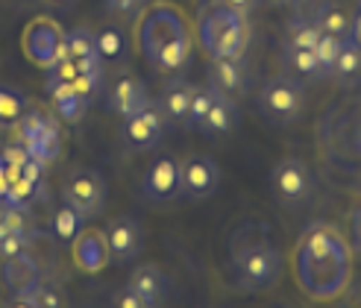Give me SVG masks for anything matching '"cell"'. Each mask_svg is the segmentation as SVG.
Wrapping results in <instances>:
<instances>
[{
	"label": "cell",
	"mask_w": 361,
	"mask_h": 308,
	"mask_svg": "<svg viewBox=\"0 0 361 308\" xmlns=\"http://www.w3.org/2000/svg\"><path fill=\"white\" fill-rule=\"evenodd\" d=\"M297 282L312 300H335L347 291L353 273V256L341 232L329 223H314L300 238L294 252Z\"/></svg>",
	"instance_id": "cell-1"
},
{
	"label": "cell",
	"mask_w": 361,
	"mask_h": 308,
	"mask_svg": "<svg viewBox=\"0 0 361 308\" xmlns=\"http://www.w3.org/2000/svg\"><path fill=\"white\" fill-rule=\"evenodd\" d=\"M138 47L153 68L179 70L191 59V27L171 4H156L138 24Z\"/></svg>",
	"instance_id": "cell-2"
},
{
	"label": "cell",
	"mask_w": 361,
	"mask_h": 308,
	"mask_svg": "<svg viewBox=\"0 0 361 308\" xmlns=\"http://www.w3.org/2000/svg\"><path fill=\"white\" fill-rule=\"evenodd\" d=\"M197 39L209 59L241 56L247 47V24L224 0H206L197 18Z\"/></svg>",
	"instance_id": "cell-3"
},
{
	"label": "cell",
	"mask_w": 361,
	"mask_h": 308,
	"mask_svg": "<svg viewBox=\"0 0 361 308\" xmlns=\"http://www.w3.org/2000/svg\"><path fill=\"white\" fill-rule=\"evenodd\" d=\"M285 270V256L274 244H256L244 250L235 259V276L238 285L247 291H267L274 288Z\"/></svg>",
	"instance_id": "cell-4"
},
{
	"label": "cell",
	"mask_w": 361,
	"mask_h": 308,
	"mask_svg": "<svg viewBox=\"0 0 361 308\" xmlns=\"http://www.w3.org/2000/svg\"><path fill=\"white\" fill-rule=\"evenodd\" d=\"M259 109L270 118V121H279V123H291L305 112V92H302V82L294 77H274L262 85L259 92Z\"/></svg>",
	"instance_id": "cell-5"
},
{
	"label": "cell",
	"mask_w": 361,
	"mask_h": 308,
	"mask_svg": "<svg viewBox=\"0 0 361 308\" xmlns=\"http://www.w3.org/2000/svg\"><path fill=\"white\" fill-rule=\"evenodd\" d=\"M62 203H68L82 217H94L106 206V183L92 168H80L65 176L62 183Z\"/></svg>",
	"instance_id": "cell-6"
},
{
	"label": "cell",
	"mask_w": 361,
	"mask_h": 308,
	"mask_svg": "<svg viewBox=\"0 0 361 308\" xmlns=\"http://www.w3.org/2000/svg\"><path fill=\"white\" fill-rule=\"evenodd\" d=\"M270 188L285 206H300L312 194V171L302 159H282L270 171Z\"/></svg>",
	"instance_id": "cell-7"
},
{
	"label": "cell",
	"mask_w": 361,
	"mask_h": 308,
	"mask_svg": "<svg viewBox=\"0 0 361 308\" xmlns=\"http://www.w3.org/2000/svg\"><path fill=\"white\" fill-rule=\"evenodd\" d=\"M165 123L168 121H165V115H161V109L156 106V100H150L141 112L123 118L121 135L126 141V147L144 153V150H153L156 144L161 141V135H165Z\"/></svg>",
	"instance_id": "cell-8"
},
{
	"label": "cell",
	"mask_w": 361,
	"mask_h": 308,
	"mask_svg": "<svg viewBox=\"0 0 361 308\" xmlns=\"http://www.w3.org/2000/svg\"><path fill=\"white\" fill-rule=\"evenodd\" d=\"M179 173H183V161L173 156H159L153 165L144 171L141 191L150 203H171L179 194Z\"/></svg>",
	"instance_id": "cell-9"
},
{
	"label": "cell",
	"mask_w": 361,
	"mask_h": 308,
	"mask_svg": "<svg viewBox=\"0 0 361 308\" xmlns=\"http://www.w3.org/2000/svg\"><path fill=\"white\" fill-rule=\"evenodd\" d=\"M221 185V171L209 156H188L179 173V191L188 200H206Z\"/></svg>",
	"instance_id": "cell-10"
},
{
	"label": "cell",
	"mask_w": 361,
	"mask_h": 308,
	"mask_svg": "<svg viewBox=\"0 0 361 308\" xmlns=\"http://www.w3.org/2000/svg\"><path fill=\"white\" fill-rule=\"evenodd\" d=\"M27 50H30V56L39 65H44V68L56 65L62 59H71L68 47H65V39L50 21H35L27 30Z\"/></svg>",
	"instance_id": "cell-11"
},
{
	"label": "cell",
	"mask_w": 361,
	"mask_h": 308,
	"mask_svg": "<svg viewBox=\"0 0 361 308\" xmlns=\"http://www.w3.org/2000/svg\"><path fill=\"white\" fill-rule=\"evenodd\" d=\"M106 247L115 261H133L144 250V232L135 217H115L106 226Z\"/></svg>",
	"instance_id": "cell-12"
},
{
	"label": "cell",
	"mask_w": 361,
	"mask_h": 308,
	"mask_svg": "<svg viewBox=\"0 0 361 308\" xmlns=\"http://www.w3.org/2000/svg\"><path fill=\"white\" fill-rule=\"evenodd\" d=\"M147 103H150L147 88H144V82L135 80V77L123 74V77H118L109 85V109H112V112H118L121 118H130V115L141 112Z\"/></svg>",
	"instance_id": "cell-13"
},
{
	"label": "cell",
	"mask_w": 361,
	"mask_h": 308,
	"mask_svg": "<svg viewBox=\"0 0 361 308\" xmlns=\"http://www.w3.org/2000/svg\"><path fill=\"white\" fill-rule=\"evenodd\" d=\"M212 88H214V85H212ZM235 121H238V106H235V100L214 88V97H212V106H209L203 123H200V133L209 135V138H224V135H229L232 130H235Z\"/></svg>",
	"instance_id": "cell-14"
},
{
	"label": "cell",
	"mask_w": 361,
	"mask_h": 308,
	"mask_svg": "<svg viewBox=\"0 0 361 308\" xmlns=\"http://www.w3.org/2000/svg\"><path fill=\"white\" fill-rule=\"evenodd\" d=\"M191 94H194V85L183 77H173L161 85L159 92V100L156 106L161 109L165 121H173V123H183L185 126V118H188V106H191Z\"/></svg>",
	"instance_id": "cell-15"
},
{
	"label": "cell",
	"mask_w": 361,
	"mask_h": 308,
	"mask_svg": "<svg viewBox=\"0 0 361 308\" xmlns=\"http://www.w3.org/2000/svg\"><path fill=\"white\" fill-rule=\"evenodd\" d=\"M209 85H214L218 92L235 97L244 94L247 88V68L241 56H226V59H212L209 62Z\"/></svg>",
	"instance_id": "cell-16"
},
{
	"label": "cell",
	"mask_w": 361,
	"mask_h": 308,
	"mask_svg": "<svg viewBox=\"0 0 361 308\" xmlns=\"http://www.w3.org/2000/svg\"><path fill=\"white\" fill-rule=\"evenodd\" d=\"M4 282L12 294H32L39 285V261L30 252H18V256L4 261Z\"/></svg>",
	"instance_id": "cell-17"
},
{
	"label": "cell",
	"mask_w": 361,
	"mask_h": 308,
	"mask_svg": "<svg viewBox=\"0 0 361 308\" xmlns=\"http://www.w3.org/2000/svg\"><path fill=\"white\" fill-rule=\"evenodd\" d=\"M130 288L138 294V297H144L153 308L168 297V276L161 273L159 267H153V264H144V267H135L133 270V276H130Z\"/></svg>",
	"instance_id": "cell-18"
},
{
	"label": "cell",
	"mask_w": 361,
	"mask_h": 308,
	"mask_svg": "<svg viewBox=\"0 0 361 308\" xmlns=\"http://www.w3.org/2000/svg\"><path fill=\"white\" fill-rule=\"evenodd\" d=\"M332 77L344 88L361 85V47L350 39V35L341 39V50H338V59L332 68Z\"/></svg>",
	"instance_id": "cell-19"
},
{
	"label": "cell",
	"mask_w": 361,
	"mask_h": 308,
	"mask_svg": "<svg viewBox=\"0 0 361 308\" xmlns=\"http://www.w3.org/2000/svg\"><path fill=\"white\" fill-rule=\"evenodd\" d=\"M47 92L56 103V112L65 118V121H80L82 112H85V100L80 92L71 82H56V80H47Z\"/></svg>",
	"instance_id": "cell-20"
},
{
	"label": "cell",
	"mask_w": 361,
	"mask_h": 308,
	"mask_svg": "<svg viewBox=\"0 0 361 308\" xmlns=\"http://www.w3.org/2000/svg\"><path fill=\"white\" fill-rule=\"evenodd\" d=\"M285 68L291 70L288 77H294V80H305V82H320L323 77V68L314 56V50H291V47H285Z\"/></svg>",
	"instance_id": "cell-21"
},
{
	"label": "cell",
	"mask_w": 361,
	"mask_h": 308,
	"mask_svg": "<svg viewBox=\"0 0 361 308\" xmlns=\"http://www.w3.org/2000/svg\"><path fill=\"white\" fill-rule=\"evenodd\" d=\"M24 112H27V94L12 85H0V126L18 123V118Z\"/></svg>",
	"instance_id": "cell-22"
},
{
	"label": "cell",
	"mask_w": 361,
	"mask_h": 308,
	"mask_svg": "<svg viewBox=\"0 0 361 308\" xmlns=\"http://www.w3.org/2000/svg\"><path fill=\"white\" fill-rule=\"evenodd\" d=\"M320 39V27L317 24H305V21H291L285 30V47L291 50H314Z\"/></svg>",
	"instance_id": "cell-23"
},
{
	"label": "cell",
	"mask_w": 361,
	"mask_h": 308,
	"mask_svg": "<svg viewBox=\"0 0 361 308\" xmlns=\"http://www.w3.org/2000/svg\"><path fill=\"white\" fill-rule=\"evenodd\" d=\"M94 42H97V56L106 62H115L123 56V47H126V39H123V32L118 27H103L97 35H94Z\"/></svg>",
	"instance_id": "cell-24"
},
{
	"label": "cell",
	"mask_w": 361,
	"mask_h": 308,
	"mask_svg": "<svg viewBox=\"0 0 361 308\" xmlns=\"http://www.w3.org/2000/svg\"><path fill=\"white\" fill-rule=\"evenodd\" d=\"M50 123H53V121H50L44 112H39V109H27V112L18 118V135H21V144H24V147H30V144L39 138Z\"/></svg>",
	"instance_id": "cell-25"
},
{
	"label": "cell",
	"mask_w": 361,
	"mask_h": 308,
	"mask_svg": "<svg viewBox=\"0 0 361 308\" xmlns=\"http://www.w3.org/2000/svg\"><path fill=\"white\" fill-rule=\"evenodd\" d=\"M65 39V47H68V56L71 59H82V56H94L97 53V42H94V32L85 30V27H77L62 35Z\"/></svg>",
	"instance_id": "cell-26"
},
{
	"label": "cell",
	"mask_w": 361,
	"mask_h": 308,
	"mask_svg": "<svg viewBox=\"0 0 361 308\" xmlns=\"http://www.w3.org/2000/svg\"><path fill=\"white\" fill-rule=\"evenodd\" d=\"M212 97H214V88L206 82V85H194V94H191V106H188V118H185V126L191 130H200V123L212 106Z\"/></svg>",
	"instance_id": "cell-27"
},
{
	"label": "cell",
	"mask_w": 361,
	"mask_h": 308,
	"mask_svg": "<svg viewBox=\"0 0 361 308\" xmlns=\"http://www.w3.org/2000/svg\"><path fill=\"white\" fill-rule=\"evenodd\" d=\"M350 21H353V18L341 6L332 4L326 12L320 15L317 27H320V32H329V35H335V39H347V35H350Z\"/></svg>",
	"instance_id": "cell-28"
},
{
	"label": "cell",
	"mask_w": 361,
	"mask_h": 308,
	"mask_svg": "<svg viewBox=\"0 0 361 308\" xmlns=\"http://www.w3.org/2000/svg\"><path fill=\"white\" fill-rule=\"evenodd\" d=\"M338 50H341V39H335V35H329V32H320V39L314 44V56H317V62H320V68H323V74L326 77H332Z\"/></svg>",
	"instance_id": "cell-29"
},
{
	"label": "cell",
	"mask_w": 361,
	"mask_h": 308,
	"mask_svg": "<svg viewBox=\"0 0 361 308\" xmlns=\"http://www.w3.org/2000/svg\"><path fill=\"white\" fill-rule=\"evenodd\" d=\"M53 229H56V235H59L62 241H71L82 229V214L74 211L68 203H62L59 211H56V223H53Z\"/></svg>",
	"instance_id": "cell-30"
},
{
	"label": "cell",
	"mask_w": 361,
	"mask_h": 308,
	"mask_svg": "<svg viewBox=\"0 0 361 308\" xmlns=\"http://www.w3.org/2000/svg\"><path fill=\"white\" fill-rule=\"evenodd\" d=\"M329 6H332V0H291L294 21H305V24H317L320 15Z\"/></svg>",
	"instance_id": "cell-31"
},
{
	"label": "cell",
	"mask_w": 361,
	"mask_h": 308,
	"mask_svg": "<svg viewBox=\"0 0 361 308\" xmlns=\"http://www.w3.org/2000/svg\"><path fill=\"white\" fill-rule=\"evenodd\" d=\"M77 259L85 264V270H97V267L106 261V252H103V247H100L97 235H85L82 244L77 247Z\"/></svg>",
	"instance_id": "cell-32"
},
{
	"label": "cell",
	"mask_w": 361,
	"mask_h": 308,
	"mask_svg": "<svg viewBox=\"0 0 361 308\" xmlns=\"http://www.w3.org/2000/svg\"><path fill=\"white\" fill-rule=\"evenodd\" d=\"M30 297H32V305L35 308H65L62 291H59V288H53V285H44V282L35 285V291Z\"/></svg>",
	"instance_id": "cell-33"
},
{
	"label": "cell",
	"mask_w": 361,
	"mask_h": 308,
	"mask_svg": "<svg viewBox=\"0 0 361 308\" xmlns=\"http://www.w3.org/2000/svg\"><path fill=\"white\" fill-rule=\"evenodd\" d=\"M27 247H30L27 232H6L4 238H0V256L12 259V256H18V252H27Z\"/></svg>",
	"instance_id": "cell-34"
},
{
	"label": "cell",
	"mask_w": 361,
	"mask_h": 308,
	"mask_svg": "<svg viewBox=\"0 0 361 308\" xmlns=\"http://www.w3.org/2000/svg\"><path fill=\"white\" fill-rule=\"evenodd\" d=\"M112 308H153V305L144 297H138L133 288L126 285V288H121V291L112 297Z\"/></svg>",
	"instance_id": "cell-35"
},
{
	"label": "cell",
	"mask_w": 361,
	"mask_h": 308,
	"mask_svg": "<svg viewBox=\"0 0 361 308\" xmlns=\"http://www.w3.org/2000/svg\"><path fill=\"white\" fill-rule=\"evenodd\" d=\"M224 4L232 9V12H238L241 18H247L252 9H256L259 6V0H224Z\"/></svg>",
	"instance_id": "cell-36"
},
{
	"label": "cell",
	"mask_w": 361,
	"mask_h": 308,
	"mask_svg": "<svg viewBox=\"0 0 361 308\" xmlns=\"http://www.w3.org/2000/svg\"><path fill=\"white\" fill-rule=\"evenodd\" d=\"M6 197H9V165L0 156V203H6Z\"/></svg>",
	"instance_id": "cell-37"
},
{
	"label": "cell",
	"mask_w": 361,
	"mask_h": 308,
	"mask_svg": "<svg viewBox=\"0 0 361 308\" xmlns=\"http://www.w3.org/2000/svg\"><path fill=\"white\" fill-rule=\"evenodd\" d=\"M353 247H355V252L361 256V206L353 211Z\"/></svg>",
	"instance_id": "cell-38"
},
{
	"label": "cell",
	"mask_w": 361,
	"mask_h": 308,
	"mask_svg": "<svg viewBox=\"0 0 361 308\" xmlns=\"http://www.w3.org/2000/svg\"><path fill=\"white\" fill-rule=\"evenodd\" d=\"M350 39L361 47V9L353 15V21H350Z\"/></svg>",
	"instance_id": "cell-39"
},
{
	"label": "cell",
	"mask_w": 361,
	"mask_h": 308,
	"mask_svg": "<svg viewBox=\"0 0 361 308\" xmlns=\"http://www.w3.org/2000/svg\"><path fill=\"white\" fill-rule=\"evenodd\" d=\"M6 308H35V305H32V297H30V294H15V297L6 302Z\"/></svg>",
	"instance_id": "cell-40"
},
{
	"label": "cell",
	"mask_w": 361,
	"mask_h": 308,
	"mask_svg": "<svg viewBox=\"0 0 361 308\" xmlns=\"http://www.w3.org/2000/svg\"><path fill=\"white\" fill-rule=\"evenodd\" d=\"M106 4H109L112 9H121V12H130L135 4H138V0H106Z\"/></svg>",
	"instance_id": "cell-41"
},
{
	"label": "cell",
	"mask_w": 361,
	"mask_h": 308,
	"mask_svg": "<svg viewBox=\"0 0 361 308\" xmlns=\"http://www.w3.org/2000/svg\"><path fill=\"white\" fill-rule=\"evenodd\" d=\"M358 147H361V123H358Z\"/></svg>",
	"instance_id": "cell-42"
},
{
	"label": "cell",
	"mask_w": 361,
	"mask_h": 308,
	"mask_svg": "<svg viewBox=\"0 0 361 308\" xmlns=\"http://www.w3.org/2000/svg\"><path fill=\"white\" fill-rule=\"evenodd\" d=\"M50 4H68V0H50Z\"/></svg>",
	"instance_id": "cell-43"
},
{
	"label": "cell",
	"mask_w": 361,
	"mask_h": 308,
	"mask_svg": "<svg viewBox=\"0 0 361 308\" xmlns=\"http://www.w3.org/2000/svg\"><path fill=\"white\" fill-rule=\"evenodd\" d=\"M267 4H282V0H267Z\"/></svg>",
	"instance_id": "cell-44"
},
{
	"label": "cell",
	"mask_w": 361,
	"mask_h": 308,
	"mask_svg": "<svg viewBox=\"0 0 361 308\" xmlns=\"http://www.w3.org/2000/svg\"><path fill=\"white\" fill-rule=\"evenodd\" d=\"M358 9H361V0H358Z\"/></svg>",
	"instance_id": "cell-45"
}]
</instances>
